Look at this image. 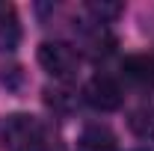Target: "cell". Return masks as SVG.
Listing matches in <instances>:
<instances>
[{"label": "cell", "mask_w": 154, "mask_h": 151, "mask_svg": "<svg viewBox=\"0 0 154 151\" xmlns=\"http://www.w3.org/2000/svg\"><path fill=\"white\" fill-rule=\"evenodd\" d=\"M3 139L9 151H59V142L51 131L33 116H12L3 128Z\"/></svg>", "instance_id": "6da1fadb"}, {"label": "cell", "mask_w": 154, "mask_h": 151, "mask_svg": "<svg viewBox=\"0 0 154 151\" xmlns=\"http://www.w3.org/2000/svg\"><path fill=\"white\" fill-rule=\"evenodd\" d=\"M38 62L57 80H74L80 68V51L68 42H45L38 48Z\"/></svg>", "instance_id": "7a4b0ae2"}, {"label": "cell", "mask_w": 154, "mask_h": 151, "mask_svg": "<svg viewBox=\"0 0 154 151\" xmlns=\"http://www.w3.org/2000/svg\"><path fill=\"white\" fill-rule=\"evenodd\" d=\"M83 98H86L89 107H95L101 113H113V110L122 107V86L116 83L113 77H107V74H95L86 83Z\"/></svg>", "instance_id": "3957f363"}, {"label": "cell", "mask_w": 154, "mask_h": 151, "mask_svg": "<svg viewBox=\"0 0 154 151\" xmlns=\"http://www.w3.org/2000/svg\"><path fill=\"white\" fill-rule=\"evenodd\" d=\"M122 74L128 77L134 86H142V89L154 86V57H145V54L128 57L122 62Z\"/></svg>", "instance_id": "277c9868"}, {"label": "cell", "mask_w": 154, "mask_h": 151, "mask_svg": "<svg viewBox=\"0 0 154 151\" xmlns=\"http://www.w3.org/2000/svg\"><path fill=\"white\" fill-rule=\"evenodd\" d=\"M21 42V21L12 3L0 0V51H15Z\"/></svg>", "instance_id": "5b68a950"}, {"label": "cell", "mask_w": 154, "mask_h": 151, "mask_svg": "<svg viewBox=\"0 0 154 151\" xmlns=\"http://www.w3.org/2000/svg\"><path fill=\"white\" fill-rule=\"evenodd\" d=\"M77 151H116V136L107 125H89L77 139Z\"/></svg>", "instance_id": "8992f818"}, {"label": "cell", "mask_w": 154, "mask_h": 151, "mask_svg": "<svg viewBox=\"0 0 154 151\" xmlns=\"http://www.w3.org/2000/svg\"><path fill=\"white\" fill-rule=\"evenodd\" d=\"M83 48L89 51V57H107L110 51H113V36H110V30H107V24H95L92 21V27H86L83 30Z\"/></svg>", "instance_id": "52a82bcc"}, {"label": "cell", "mask_w": 154, "mask_h": 151, "mask_svg": "<svg viewBox=\"0 0 154 151\" xmlns=\"http://www.w3.org/2000/svg\"><path fill=\"white\" fill-rule=\"evenodd\" d=\"M131 128L139 136H154V110H139V113H134Z\"/></svg>", "instance_id": "ba28073f"}]
</instances>
